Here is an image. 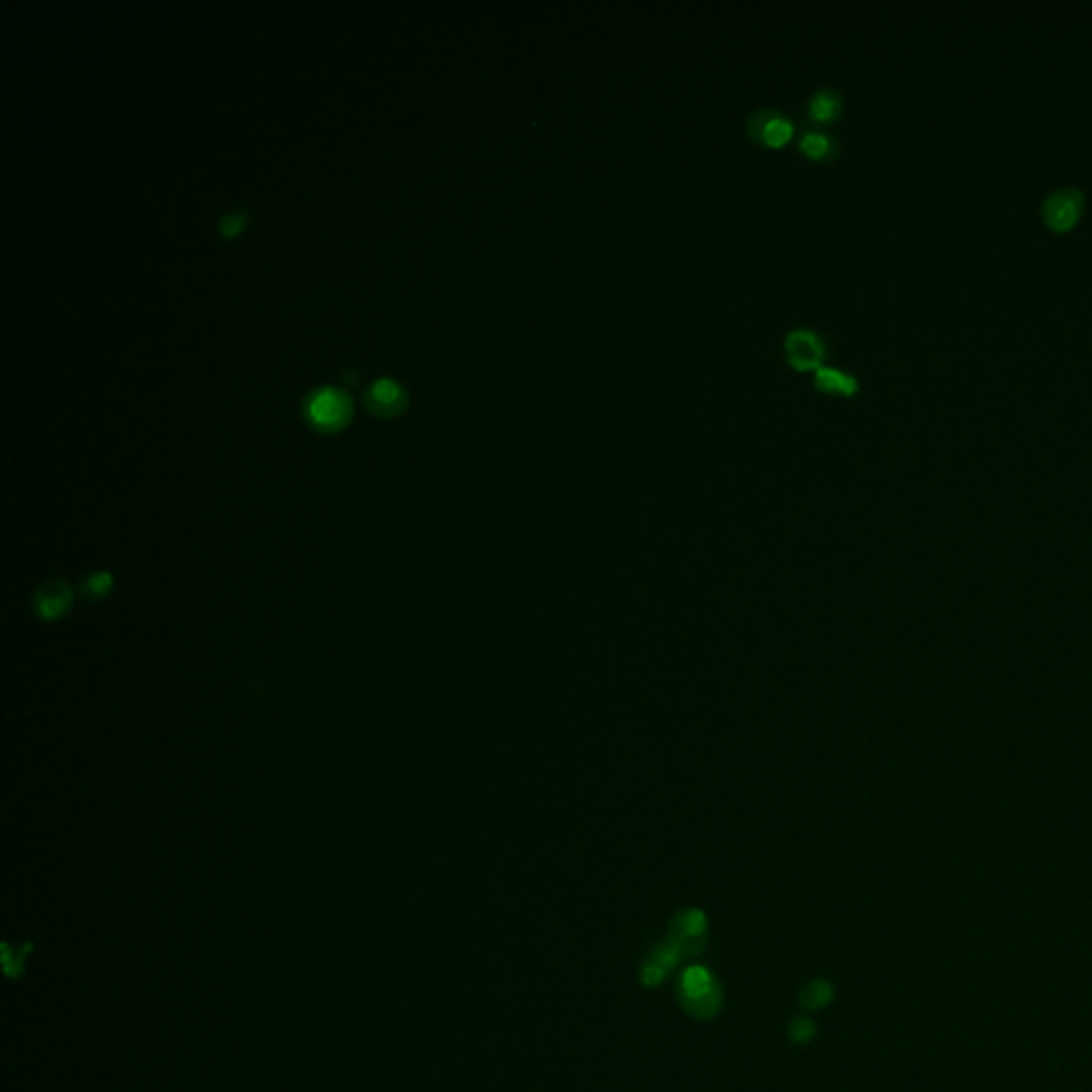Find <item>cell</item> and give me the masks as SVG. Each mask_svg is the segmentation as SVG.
I'll return each mask as SVG.
<instances>
[{"label": "cell", "instance_id": "obj_3", "mask_svg": "<svg viewBox=\"0 0 1092 1092\" xmlns=\"http://www.w3.org/2000/svg\"><path fill=\"white\" fill-rule=\"evenodd\" d=\"M783 350H786L788 365L800 374L818 372L828 355L826 339L809 327L790 329L786 339H783Z\"/></svg>", "mask_w": 1092, "mask_h": 1092}, {"label": "cell", "instance_id": "obj_5", "mask_svg": "<svg viewBox=\"0 0 1092 1092\" xmlns=\"http://www.w3.org/2000/svg\"><path fill=\"white\" fill-rule=\"evenodd\" d=\"M706 941L704 915L698 911H685L671 926V943L678 956H692L703 952Z\"/></svg>", "mask_w": 1092, "mask_h": 1092}, {"label": "cell", "instance_id": "obj_11", "mask_svg": "<svg viewBox=\"0 0 1092 1092\" xmlns=\"http://www.w3.org/2000/svg\"><path fill=\"white\" fill-rule=\"evenodd\" d=\"M798 150L811 162L828 164L839 157V141L828 135L826 130L811 129L802 132V137L798 139Z\"/></svg>", "mask_w": 1092, "mask_h": 1092}, {"label": "cell", "instance_id": "obj_14", "mask_svg": "<svg viewBox=\"0 0 1092 1092\" xmlns=\"http://www.w3.org/2000/svg\"><path fill=\"white\" fill-rule=\"evenodd\" d=\"M111 589V576L107 572H95L84 581V595L90 600H99V597L107 595Z\"/></svg>", "mask_w": 1092, "mask_h": 1092}, {"label": "cell", "instance_id": "obj_16", "mask_svg": "<svg viewBox=\"0 0 1092 1092\" xmlns=\"http://www.w3.org/2000/svg\"><path fill=\"white\" fill-rule=\"evenodd\" d=\"M244 220V212H231V214H224L220 218V231L222 233H233L240 229V224Z\"/></svg>", "mask_w": 1092, "mask_h": 1092}, {"label": "cell", "instance_id": "obj_10", "mask_svg": "<svg viewBox=\"0 0 1092 1092\" xmlns=\"http://www.w3.org/2000/svg\"><path fill=\"white\" fill-rule=\"evenodd\" d=\"M73 606V591L67 583L51 581L41 587L35 595V609L43 619H58Z\"/></svg>", "mask_w": 1092, "mask_h": 1092}, {"label": "cell", "instance_id": "obj_13", "mask_svg": "<svg viewBox=\"0 0 1092 1092\" xmlns=\"http://www.w3.org/2000/svg\"><path fill=\"white\" fill-rule=\"evenodd\" d=\"M830 1001H832V986L823 980L811 982L800 991V1005L807 1009H821Z\"/></svg>", "mask_w": 1092, "mask_h": 1092}, {"label": "cell", "instance_id": "obj_8", "mask_svg": "<svg viewBox=\"0 0 1092 1092\" xmlns=\"http://www.w3.org/2000/svg\"><path fill=\"white\" fill-rule=\"evenodd\" d=\"M845 111V101L839 90L819 88L807 101V118L818 127H830Z\"/></svg>", "mask_w": 1092, "mask_h": 1092}, {"label": "cell", "instance_id": "obj_9", "mask_svg": "<svg viewBox=\"0 0 1092 1092\" xmlns=\"http://www.w3.org/2000/svg\"><path fill=\"white\" fill-rule=\"evenodd\" d=\"M365 406L376 415H395L406 404L404 390L388 378H380L365 388Z\"/></svg>", "mask_w": 1092, "mask_h": 1092}, {"label": "cell", "instance_id": "obj_6", "mask_svg": "<svg viewBox=\"0 0 1092 1092\" xmlns=\"http://www.w3.org/2000/svg\"><path fill=\"white\" fill-rule=\"evenodd\" d=\"M1081 205L1084 199L1079 190H1058L1044 203V220L1049 229L1067 231L1078 222Z\"/></svg>", "mask_w": 1092, "mask_h": 1092}, {"label": "cell", "instance_id": "obj_15", "mask_svg": "<svg viewBox=\"0 0 1092 1092\" xmlns=\"http://www.w3.org/2000/svg\"><path fill=\"white\" fill-rule=\"evenodd\" d=\"M813 1035H816V1026H813L811 1020H807V1018L791 1020V1024H790V1037L794 1039L796 1044H807V1042H811Z\"/></svg>", "mask_w": 1092, "mask_h": 1092}, {"label": "cell", "instance_id": "obj_2", "mask_svg": "<svg viewBox=\"0 0 1092 1092\" xmlns=\"http://www.w3.org/2000/svg\"><path fill=\"white\" fill-rule=\"evenodd\" d=\"M745 135L762 148L781 150L794 139L796 127L783 111L775 107H760L747 116Z\"/></svg>", "mask_w": 1092, "mask_h": 1092}, {"label": "cell", "instance_id": "obj_4", "mask_svg": "<svg viewBox=\"0 0 1092 1092\" xmlns=\"http://www.w3.org/2000/svg\"><path fill=\"white\" fill-rule=\"evenodd\" d=\"M305 415L318 429H337L350 415V401L333 387L318 388L305 399Z\"/></svg>", "mask_w": 1092, "mask_h": 1092}, {"label": "cell", "instance_id": "obj_7", "mask_svg": "<svg viewBox=\"0 0 1092 1092\" xmlns=\"http://www.w3.org/2000/svg\"><path fill=\"white\" fill-rule=\"evenodd\" d=\"M813 387L823 395L845 397V399L856 397L860 390V383L856 376L832 365H821L818 372H813Z\"/></svg>", "mask_w": 1092, "mask_h": 1092}, {"label": "cell", "instance_id": "obj_1", "mask_svg": "<svg viewBox=\"0 0 1092 1092\" xmlns=\"http://www.w3.org/2000/svg\"><path fill=\"white\" fill-rule=\"evenodd\" d=\"M678 1001H681L687 1014L706 1020L719 1012L724 994H721L719 982L710 975V971L703 966H692L687 968L681 982H678Z\"/></svg>", "mask_w": 1092, "mask_h": 1092}, {"label": "cell", "instance_id": "obj_12", "mask_svg": "<svg viewBox=\"0 0 1092 1092\" xmlns=\"http://www.w3.org/2000/svg\"><path fill=\"white\" fill-rule=\"evenodd\" d=\"M678 958H681V956L675 952V947L671 943L657 945L655 950L648 954V958L643 964V973H641L643 984L645 986L662 984L664 977L668 975V971H671V968L678 963Z\"/></svg>", "mask_w": 1092, "mask_h": 1092}]
</instances>
